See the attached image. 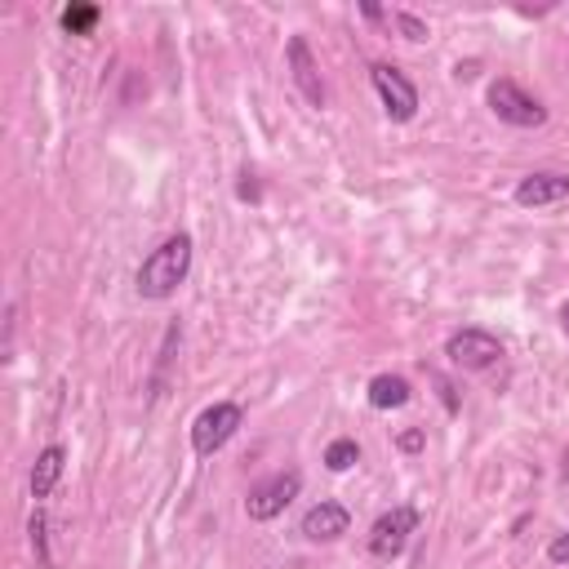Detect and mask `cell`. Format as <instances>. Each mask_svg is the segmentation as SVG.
<instances>
[{
    "instance_id": "6da1fadb",
    "label": "cell",
    "mask_w": 569,
    "mask_h": 569,
    "mask_svg": "<svg viewBox=\"0 0 569 569\" xmlns=\"http://www.w3.org/2000/svg\"><path fill=\"white\" fill-rule=\"evenodd\" d=\"M187 271H191V236L178 231V236L160 240L142 258V267H138V293L151 298V302H164V298L178 293V284L187 280Z\"/></svg>"
},
{
    "instance_id": "7a4b0ae2",
    "label": "cell",
    "mask_w": 569,
    "mask_h": 569,
    "mask_svg": "<svg viewBox=\"0 0 569 569\" xmlns=\"http://www.w3.org/2000/svg\"><path fill=\"white\" fill-rule=\"evenodd\" d=\"M489 111L502 120V124H511V129H538V124H547V107L533 98V93H525L511 76H498V80H489Z\"/></svg>"
},
{
    "instance_id": "3957f363",
    "label": "cell",
    "mask_w": 569,
    "mask_h": 569,
    "mask_svg": "<svg viewBox=\"0 0 569 569\" xmlns=\"http://www.w3.org/2000/svg\"><path fill=\"white\" fill-rule=\"evenodd\" d=\"M240 427H244V409H240L236 400H213V405L200 409L196 422H191V449H196L200 458H209V453H218Z\"/></svg>"
},
{
    "instance_id": "277c9868",
    "label": "cell",
    "mask_w": 569,
    "mask_h": 569,
    "mask_svg": "<svg viewBox=\"0 0 569 569\" xmlns=\"http://www.w3.org/2000/svg\"><path fill=\"white\" fill-rule=\"evenodd\" d=\"M445 356H449V365H453V369L485 373V369H493V365L502 360V342H498L489 329L467 325V329H453V333L445 338Z\"/></svg>"
},
{
    "instance_id": "5b68a950",
    "label": "cell",
    "mask_w": 569,
    "mask_h": 569,
    "mask_svg": "<svg viewBox=\"0 0 569 569\" xmlns=\"http://www.w3.org/2000/svg\"><path fill=\"white\" fill-rule=\"evenodd\" d=\"M418 529V507L413 502H396L387 507L373 525H369V556L373 560H396L409 542V533Z\"/></svg>"
},
{
    "instance_id": "8992f818",
    "label": "cell",
    "mask_w": 569,
    "mask_h": 569,
    "mask_svg": "<svg viewBox=\"0 0 569 569\" xmlns=\"http://www.w3.org/2000/svg\"><path fill=\"white\" fill-rule=\"evenodd\" d=\"M298 489H302V471H293V467L267 476V480H258V485L244 493V516H249V520H276V516L298 498Z\"/></svg>"
},
{
    "instance_id": "52a82bcc",
    "label": "cell",
    "mask_w": 569,
    "mask_h": 569,
    "mask_svg": "<svg viewBox=\"0 0 569 569\" xmlns=\"http://www.w3.org/2000/svg\"><path fill=\"white\" fill-rule=\"evenodd\" d=\"M369 80H373V89H378V98H382V111H387L396 124H405V120L418 116V89H413V80H409L400 67L373 62V67H369Z\"/></svg>"
},
{
    "instance_id": "ba28073f",
    "label": "cell",
    "mask_w": 569,
    "mask_h": 569,
    "mask_svg": "<svg viewBox=\"0 0 569 569\" xmlns=\"http://www.w3.org/2000/svg\"><path fill=\"white\" fill-rule=\"evenodd\" d=\"M284 58H289V76H293V84H298V93L311 102V107H325V76H320V62L311 58V44H307V36H289V44H284Z\"/></svg>"
},
{
    "instance_id": "9c48e42d",
    "label": "cell",
    "mask_w": 569,
    "mask_h": 569,
    "mask_svg": "<svg viewBox=\"0 0 569 569\" xmlns=\"http://www.w3.org/2000/svg\"><path fill=\"white\" fill-rule=\"evenodd\" d=\"M565 196H569V173H560V169H533L516 182L520 209H547V204H560Z\"/></svg>"
},
{
    "instance_id": "30bf717a",
    "label": "cell",
    "mask_w": 569,
    "mask_h": 569,
    "mask_svg": "<svg viewBox=\"0 0 569 569\" xmlns=\"http://www.w3.org/2000/svg\"><path fill=\"white\" fill-rule=\"evenodd\" d=\"M302 538L307 542H333V538H342L347 529H351V516H347V507L342 502H316V507H307L302 511Z\"/></svg>"
},
{
    "instance_id": "8fae6325",
    "label": "cell",
    "mask_w": 569,
    "mask_h": 569,
    "mask_svg": "<svg viewBox=\"0 0 569 569\" xmlns=\"http://www.w3.org/2000/svg\"><path fill=\"white\" fill-rule=\"evenodd\" d=\"M62 467H67V449L62 445H44L36 453V467H31V498L36 502L53 493V485L62 480Z\"/></svg>"
},
{
    "instance_id": "7c38bea8",
    "label": "cell",
    "mask_w": 569,
    "mask_h": 569,
    "mask_svg": "<svg viewBox=\"0 0 569 569\" xmlns=\"http://www.w3.org/2000/svg\"><path fill=\"white\" fill-rule=\"evenodd\" d=\"M365 396H369L373 409H405L413 391H409V382L400 373H378V378H369V391Z\"/></svg>"
},
{
    "instance_id": "4fadbf2b",
    "label": "cell",
    "mask_w": 569,
    "mask_h": 569,
    "mask_svg": "<svg viewBox=\"0 0 569 569\" xmlns=\"http://www.w3.org/2000/svg\"><path fill=\"white\" fill-rule=\"evenodd\" d=\"M98 18H102V9H98V4H67V9L58 13V22H62V31H67V36H84V31H93V27H98Z\"/></svg>"
},
{
    "instance_id": "5bb4252c",
    "label": "cell",
    "mask_w": 569,
    "mask_h": 569,
    "mask_svg": "<svg viewBox=\"0 0 569 569\" xmlns=\"http://www.w3.org/2000/svg\"><path fill=\"white\" fill-rule=\"evenodd\" d=\"M356 462H360V445H356L351 436L329 440V449H325V467H329V471H351Z\"/></svg>"
},
{
    "instance_id": "9a60e30c",
    "label": "cell",
    "mask_w": 569,
    "mask_h": 569,
    "mask_svg": "<svg viewBox=\"0 0 569 569\" xmlns=\"http://www.w3.org/2000/svg\"><path fill=\"white\" fill-rule=\"evenodd\" d=\"M44 507H36L31 511V520H27V533H31V551H36V560H40V569H53V556H49V542H44Z\"/></svg>"
},
{
    "instance_id": "2e32d148",
    "label": "cell",
    "mask_w": 569,
    "mask_h": 569,
    "mask_svg": "<svg viewBox=\"0 0 569 569\" xmlns=\"http://www.w3.org/2000/svg\"><path fill=\"white\" fill-rule=\"evenodd\" d=\"M391 22H396V31L405 36V40H413V44H422V40H431V27L422 22V18H413V13H391Z\"/></svg>"
},
{
    "instance_id": "e0dca14e",
    "label": "cell",
    "mask_w": 569,
    "mask_h": 569,
    "mask_svg": "<svg viewBox=\"0 0 569 569\" xmlns=\"http://www.w3.org/2000/svg\"><path fill=\"white\" fill-rule=\"evenodd\" d=\"M547 560H551V565H569V529L551 538V547H547Z\"/></svg>"
},
{
    "instance_id": "ac0fdd59",
    "label": "cell",
    "mask_w": 569,
    "mask_h": 569,
    "mask_svg": "<svg viewBox=\"0 0 569 569\" xmlns=\"http://www.w3.org/2000/svg\"><path fill=\"white\" fill-rule=\"evenodd\" d=\"M427 445V436H422V427H409V431H400V449L405 453H418Z\"/></svg>"
},
{
    "instance_id": "d6986e66",
    "label": "cell",
    "mask_w": 569,
    "mask_h": 569,
    "mask_svg": "<svg viewBox=\"0 0 569 569\" xmlns=\"http://www.w3.org/2000/svg\"><path fill=\"white\" fill-rule=\"evenodd\" d=\"M431 382L440 387V400H445V409H449V413H458V396H453V387H449L440 373H431Z\"/></svg>"
},
{
    "instance_id": "ffe728a7",
    "label": "cell",
    "mask_w": 569,
    "mask_h": 569,
    "mask_svg": "<svg viewBox=\"0 0 569 569\" xmlns=\"http://www.w3.org/2000/svg\"><path fill=\"white\" fill-rule=\"evenodd\" d=\"M236 196H240V200H258V182H253V173H249V169L240 173V187H236Z\"/></svg>"
},
{
    "instance_id": "44dd1931",
    "label": "cell",
    "mask_w": 569,
    "mask_h": 569,
    "mask_svg": "<svg viewBox=\"0 0 569 569\" xmlns=\"http://www.w3.org/2000/svg\"><path fill=\"white\" fill-rule=\"evenodd\" d=\"M360 13H365V18H369V22H382V18H387V13H382V9H378V4H360Z\"/></svg>"
},
{
    "instance_id": "7402d4cb",
    "label": "cell",
    "mask_w": 569,
    "mask_h": 569,
    "mask_svg": "<svg viewBox=\"0 0 569 569\" xmlns=\"http://www.w3.org/2000/svg\"><path fill=\"white\" fill-rule=\"evenodd\" d=\"M560 329H565V338H569V298H565V307H560Z\"/></svg>"
}]
</instances>
